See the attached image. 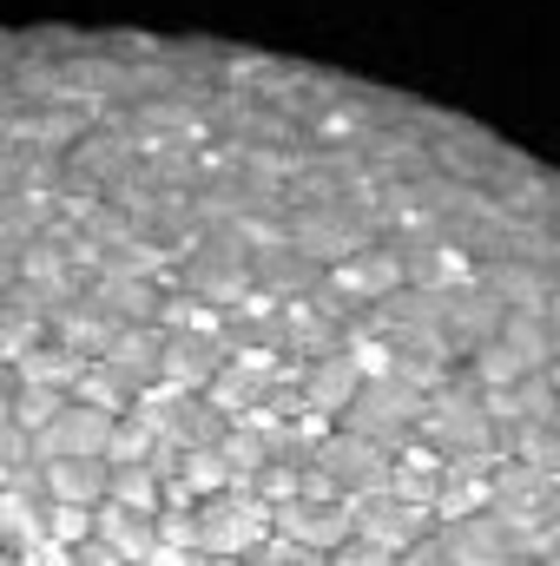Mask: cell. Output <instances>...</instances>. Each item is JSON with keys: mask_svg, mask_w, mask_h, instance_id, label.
<instances>
[{"mask_svg": "<svg viewBox=\"0 0 560 566\" xmlns=\"http://www.w3.org/2000/svg\"><path fill=\"white\" fill-rule=\"evenodd\" d=\"M205 566H218V560H205Z\"/></svg>", "mask_w": 560, "mask_h": 566, "instance_id": "obj_1", "label": "cell"}]
</instances>
